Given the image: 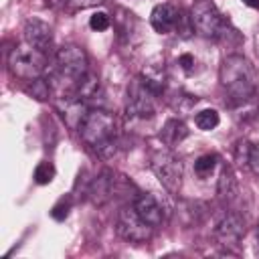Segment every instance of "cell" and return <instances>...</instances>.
<instances>
[{"label":"cell","instance_id":"cell-1","mask_svg":"<svg viewBox=\"0 0 259 259\" xmlns=\"http://www.w3.org/2000/svg\"><path fill=\"white\" fill-rule=\"evenodd\" d=\"M219 81L233 105L247 103L257 89V77L251 61L243 55H229L219 69Z\"/></svg>","mask_w":259,"mask_h":259},{"label":"cell","instance_id":"cell-2","mask_svg":"<svg viewBox=\"0 0 259 259\" xmlns=\"http://www.w3.org/2000/svg\"><path fill=\"white\" fill-rule=\"evenodd\" d=\"M81 140L101 158L109 160L117 152V136H115V117L101 107H93L87 111L83 123L79 125Z\"/></svg>","mask_w":259,"mask_h":259},{"label":"cell","instance_id":"cell-3","mask_svg":"<svg viewBox=\"0 0 259 259\" xmlns=\"http://www.w3.org/2000/svg\"><path fill=\"white\" fill-rule=\"evenodd\" d=\"M89 73V59L87 53L79 45H63L55 53V69H53V83L59 87H69L73 93L79 79H83ZM69 93V95H71Z\"/></svg>","mask_w":259,"mask_h":259},{"label":"cell","instance_id":"cell-4","mask_svg":"<svg viewBox=\"0 0 259 259\" xmlns=\"http://www.w3.org/2000/svg\"><path fill=\"white\" fill-rule=\"evenodd\" d=\"M190 20L196 34H200L202 38L219 40L229 34V22L210 0H196L190 10Z\"/></svg>","mask_w":259,"mask_h":259},{"label":"cell","instance_id":"cell-5","mask_svg":"<svg viewBox=\"0 0 259 259\" xmlns=\"http://www.w3.org/2000/svg\"><path fill=\"white\" fill-rule=\"evenodd\" d=\"M45 67H47V55L26 42L14 47L12 53L8 55V69L18 79L24 81L38 79L45 73Z\"/></svg>","mask_w":259,"mask_h":259},{"label":"cell","instance_id":"cell-6","mask_svg":"<svg viewBox=\"0 0 259 259\" xmlns=\"http://www.w3.org/2000/svg\"><path fill=\"white\" fill-rule=\"evenodd\" d=\"M150 166H152V172L156 174V178L160 180V184L170 194H178V190L182 186V174H184V166H182L180 158L176 154H172L170 150H158L152 154Z\"/></svg>","mask_w":259,"mask_h":259},{"label":"cell","instance_id":"cell-7","mask_svg":"<svg viewBox=\"0 0 259 259\" xmlns=\"http://www.w3.org/2000/svg\"><path fill=\"white\" fill-rule=\"evenodd\" d=\"M156 97L158 93L138 75L127 87V103L125 113L132 119H148L156 113Z\"/></svg>","mask_w":259,"mask_h":259},{"label":"cell","instance_id":"cell-8","mask_svg":"<svg viewBox=\"0 0 259 259\" xmlns=\"http://www.w3.org/2000/svg\"><path fill=\"white\" fill-rule=\"evenodd\" d=\"M152 233H154V227L148 225L132 206H123L117 214V235L127 241V243H136V245H142V243H148L152 239Z\"/></svg>","mask_w":259,"mask_h":259},{"label":"cell","instance_id":"cell-9","mask_svg":"<svg viewBox=\"0 0 259 259\" xmlns=\"http://www.w3.org/2000/svg\"><path fill=\"white\" fill-rule=\"evenodd\" d=\"M212 235H214V241L223 249H237L239 243L245 237V219L239 212L229 210V212H225L221 217V221L217 223Z\"/></svg>","mask_w":259,"mask_h":259},{"label":"cell","instance_id":"cell-10","mask_svg":"<svg viewBox=\"0 0 259 259\" xmlns=\"http://www.w3.org/2000/svg\"><path fill=\"white\" fill-rule=\"evenodd\" d=\"M22 32H24V42L34 47L36 51L47 55L53 49V26L49 22L32 16L24 22Z\"/></svg>","mask_w":259,"mask_h":259},{"label":"cell","instance_id":"cell-11","mask_svg":"<svg viewBox=\"0 0 259 259\" xmlns=\"http://www.w3.org/2000/svg\"><path fill=\"white\" fill-rule=\"evenodd\" d=\"M180 8H176L174 4L170 2H162L158 6H154L152 14H150V24L156 32L160 34H168L172 30H176V24H178V18H180Z\"/></svg>","mask_w":259,"mask_h":259},{"label":"cell","instance_id":"cell-12","mask_svg":"<svg viewBox=\"0 0 259 259\" xmlns=\"http://www.w3.org/2000/svg\"><path fill=\"white\" fill-rule=\"evenodd\" d=\"M134 208H136V212H138L148 225H152L154 229L160 227V225L164 223V208H162V204L156 200L154 194L144 192V194L136 196V200H134Z\"/></svg>","mask_w":259,"mask_h":259},{"label":"cell","instance_id":"cell-13","mask_svg":"<svg viewBox=\"0 0 259 259\" xmlns=\"http://www.w3.org/2000/svg\"><path fill=\"white\" fill-rule=\"evenodd\" d=\"M113 192V176L111 172H101L89 186V194L95 204H103Z\"/></svg>","mask_w":259,"mask_h":259},{"label":"cell","instance_id":"cell-14","mask_svg":"<svg viewBox=\"0 0 259 259\" xmlns=\"http://www.w3.org/2000/svg\"><path fill=\"white\" fill-rule=\"evenodd\" d=\"M188 136V127H186V123L184 121H180V119H168L164 125H162V130H160V140L166 144V146H176V144H180L184 138Z\"/></svg>","mask_w":259,"mask_h":259},{"label":"cell","instance_id":"cell-15","mask_svg":"<svg viewBox=\"0 0 259 259\" xmlns=\"http://www.w3.org/2000/svg\"><path fill=\"white\" fill-rule=\"evenodd\" d=\"M237 192H239V186H237V178L233 174V170L229 166L223 168L221 176H219V184H217V194L221 200L225 202H231L237 198Z\"/></svg>","mask_w":259,"mask_h":259},{"label":"cell","instance_id":"cell-16","mask_svg":"<svg viewBox=\"0 0 259 259\" xmlns=\"http://www.w3.org/2000/svg\"><path fill=\"white\" fill-rule=\"evenodd\" d=\"M170 107L178 113H188L196 103H198V97L196 95H190V93H184V91H178L174 93L170 99H168Z\"/></svg>","mask_w":259,"mask_h":259},{"label":"cell","instance_id":"cell-17","mask_svg":"<svg viewBox=\"0 0 259 259\" xmlns=\"http://www.w3.org/2000/svg\"><path fill=\"white\" fill-rule=\"evenodd\" d=\"M219 121H221V117H219V111H217V109H202V111H198V113L194 115V123H196V127L202 130V132L214 130V127L219 125Z\"/></svg>","mask_w":259,"mask_h":259},{"label":"cell","instance_id":"cell-18","mask_svg":"<svg viewBox=\"0 0 259 259\" xmlns=\"http://www.w3.org/2000/svg\"><path fill=\"white\" fill-rule=\"evenodd\" d=\"M55 174H57L55 164H53V162H49V160H42V162H38V164H36V168H34V172H32V178H34V182H36V184L45 186V184H51V182H53Z\"/></svg>","mask_w":259,"mask_h":259},{"label":"cell","instance_id":"cell-19","mask_svg":"<svg viewBox=\"0 0 259 259\" xmlns=\"http://www.w3.org/2000/svg\"><path fill=\"white\" fill-rule=\"evenodd\" d=\"M217 162H219V156L217 154H202L196 158L194 162V172L198 178H206L210 176V172L217 168Z\"/></svg>","mask_w":259,"mask_h":259},{"label":"cell","instance_id":"cell-20","mask_svg":"<svg viewBox=\"0 0 259 259\" xmlns=\"http://www.w3.org/2000/svg\"><path fill=\"white\" fill-rule=\"evenodd\" d=\"M71 206H73V198H71L69 194H65V196H61V198L55 202V206L51 208V217H53L55 221H65V219L69 217Z\"/></svg>","mask_w":259,"mask_h":259},{"label":"cell","instance_id":"cell-21","mask_svg":"<svg viewBox=\"0 0 259 259\" xmlns=\"http://www.w3.org/2000/svg\"><path fill=\"white\" fill-rule=\"evenodd\" d=\"M249 156H251V144L247 140H239L235 146V160L239 166H249Z\"/></svg>","mask_w":259,"mask_h":259},{"label":"cell","instance_id":"cell-22","mask_svg":"<svg viewBox=\"0 0 259 259\" xmlns=\"http://www.w3.org/2000/svg\"><path fill=\"white\" fill-rule=\"evenodd\" d=\"M89 26H91L93 30H97V32L107 30V28L111 26V18H109L107 12H93L91 18H89Z\"/></svg>","mask_w":259,"mask_h":259},{"label":"cell","instance_id":"cell-23","mask_svg":"<svg viewBox=\"0 0 259 259\" xmlns=\"http://www.w3.org/2000/svg\"><path fill=\"white\" fill-rule=\"evenodd\" d=\"M30 93H32L36 99H47L49 93H51V85L45 83L40 77H38V79H32V81H30Z\"/></svg>","mask_w":259,"mask_h":259},{"label":"cell","instance_id":"cell-24","mask_svg":"<svg viewBox=\"0 0 259 259\" xmlns=\"http://www.w3.org/2000/svg\"><path fill=\"white\" fill-rule=\"evenodd\" d=\"M178 65H180V69L184 71V73H192L194 71V57L192 55H180V59H178Z\"/></svg>","mask_w":259,"mask_h":259},{"label":"cell","instance_id":"cell-25","mask_svg":"<svg viewBox=\"0 0 259 259\" xmlns=\"http://www.w3.org/2000/svg\"><path fill=\"white\" fill-rule=\"evenodd\" d=\"M249 168L259 176V144L251 146V156H249Z\"/></svg>","mask_w":259,"mask_h":259},{"label":"cell","instance_id":"cell-26","mask_svg":"<svg viewBox=\"0 0 259 259\" xmlns=\"http://www.w3.org/2000/svg\"><path fill=\"white\" fill-rule=\"evenodd\" d=\"M71 2V6L73 8H93V6H99V4H103L105 0H69Z\"/></svg>","mask_w":259,"mask_h":259},{"label":"cell","instance_id":"cell-27","mask_svg":"<svg viewBox=\"0 0 259 259\" xmlns=\"http://www.w3.org/2000/svg\"><path fill=\"white\" fill-rule=\"evenodd\" d=\"M241 2L249 8H259V0H241Z\"/></svg>","mask_w":259,"mask_h":259},{"label":"cell","instance_id":"cell-28","mask_svg":"<svg viewBox=\"0 0 259 259\" xmlns=\"http://www.w3.org/2000/svg\"><path fill=\"white\" fill-rule=\"evenodd\" d=\"M255 241H257V251H259V225H257V229H255Z\"/></svg>","mask_w":259,"mask_h":259},{"label":"cell","instance_id":"cell-29","mask_svg":"<svg viewBox=\"0 0 259 259\" xmlns=\"http://www.w3.org/2000/svg\"><path fill=\"white\" fill-rule=\"evenodd\" d=\"M59 2H65V0H47V4H51V6H55V4H59Z\"/></svg>","mask_w":259,"mask_h":259}]
</instances>
